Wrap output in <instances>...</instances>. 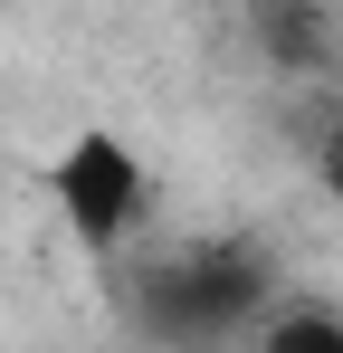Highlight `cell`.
Wrapping results in <instances>:
<instances>
[{
	"label": "cell",
	"mask_w": 343,
	"mask_h": 353,
	"mask_svg": "<svg viewBox=\"0 0 343 353\" xmlns=\"http://www.w3.org/2000/svg\"><path fill=\"white\" fill-rule=\"evenodd\" d=\"M267 315H277V305H267V258H258L248 239H200V248L163 258V268L134 287V325L163 353H220V344H238V334L258 344Z\"/></svg>",
	"instance_id": "cell-1"
},
{
	"label": "cell",
	"mask_w": 343,
	"mask_h": 353,
	"mask_svg": "<svg viewBox=\"0 0 343 353\" xmlns=\"http://www.w3.org/2000/svg\"><path fill=\"white\" fill-rule=\"evenodd\" d=\"M48 201H57V220L76 230V248H114L143 220V153L124 134H105V124H86L48 163Z\"/></svg>",
	"instance_id": "cell-2"
},
{
	"label": "cell",
	"mask_w": 343,
	"mask_h": 353,
	"mask_svg": "<svg viewBox=\"0 0 343 353\" xmlns=\"http://www.w3.org/2000/svg\"><path fill=\"white\" fill-rule=\"evenodd\" d=\"M315 181H324V201L343 210V115L324 124V143H315Z\"/></svg>",
	"instance_id": "cell-4"
},
{
	"label": "cell",
	"mask_w": 343,
	"mask_h": 353,
	"mask_svg": "<svg viewBox=\"0 0 343 353\" xmlns=\"http://www.w3.org/2000/svg\"><path fill=\"white\" fill-rule=\"evenodd\" d=\"M248 353H343V315L334 305H277Z\"/></svg>",
	"instance_id": "cell-3"
}]
</instances>
